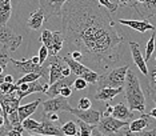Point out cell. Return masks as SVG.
<instances>
[{
  "instance_id": "6da1fadb",
  "label": "cell",
  "mask_w": 156,
  "mask_h": 136,
  "mask_svg": "<svg viewBox=\"0 0 156 136\" xmlns=\"http://www.w3.org/2000/svg\"><path fill=\"white\" fill-rule=\"evenodd\" d=\"M112 13L98 0H68L62 11V32L72 51H79L91 70H108L120 62L126 38Z\"/></svg>"
},
{
  "instance_id": "7a4b0ae2",
  "label": "cell",
  "mask_w": 156,
  "mask_h": 136,
  "mask_svg": "<svg viewBox=\"0 0 156 136\" xmlns=\"http://www.w3.org/2000/svg\"><path fill=\"white\" fill-rule=\"evenodd\" d=\"M124 98H126L127 106L129 107L131 111H137V112H144L145 109V96L144 92L140 87V80L137 75L132 70H128L124 84Z\"/></svg>"
},
{
  "instance_id": "3957f363",
  "label": "cell",
  "mask_w": 156,
  "mask_h": 136,
  "mask_svg": "<svg viewBox=\"0 0 156 136\" xmlns=\"http://www.w3.org/2000/svg\"><path fill=\"white\" fill-rule=\"evenodd\" d=\"M128 70L129 66H123L115 68L105 75H100V79L98 81L99 88H122L126 84Z\"/></svg>"
},
{
  "instance_id": "277c9868",
  "label": "cell",
  "mask_w": 156,
  "mask_h": 136,
  "mask_svg": "<svg viewBox=\"0 0 156 136\" xmlns=\"http://www.w3.org/2000/svg\"><path fill=\"white\" fill-rule=\"evenodd\" d=\"M9 63L23 75L28 73H41L43 79L49 81V62L47 66H41V64H36L32 62V59H22V60H16V59H9Z\"/></svg>"
},
{
  "instance_id": "5b68a950",
  "label": "cell",
  "mask_w": 156,
  "mask_h": 136,
  "mask_svg": "<svg viewBox=\"0 0 156 136\" xmlns=\"http://www.w3.org/2000/svg\"><path fill=\"white\" fill-rule=\"evenodd\" d=\"M129 126L128 121H123V120H119L113 116H101V120L100 123L98 124L96 130L100 132L101 135H105V136H116L119 134H123V130L127 128Z\"/></svg>"
},
{
  "instance_id": "8992f818",
  "label": "cell",
  "mask_w": 156,
  "mask_h": 136,
  "mask_svg": "<svg viewBox=\"0 0 156 136\" xmlns=\"http://www.w3.org/2000/svg\"><path fill=\"white\" fill-rule=\"evenodd\" d=\"M22 41L23 38L20 35H16L12 28H9L7 24L0 27V48L2 49H7L8 52H16Z\"/></svg>"
},
{
  "instance_id": "52a82bcc",
  "label": "cell",
  "mask_w": 156,
  "mask_h": 136,
  "mask_svg": "<svg viewBox=\"0 0 156 136\" xmlns=\"http://www.w3.org/2000/svg\"><path fill=\"white\" fill-rule=\"evenodd\" d=\"M43 109L44 113H60V112H71V106L68 102V98L64 96H56V98L48 99L43 102Z\"/></svg>"
},
{
  "instance_id": "ba28073f",
  "label": "cell",
  "mask_w": 156,
  "mask_h": 136,
  "mask_svg": "<svg viewBox=\"0 0 156 136\" xmlns=\"http://www.w3.org/2000/svg\"><path fill=\"white\" fill-rule=\"evenodd\" d=\"M49 84H54L58 80L64 77V71L68 67L64 60L59 56H49Z\"/></svg>"
},
{
  "instance_id": "9c48e42d",
  "label": "cell",
  "mask_w": 156,
  "mask_h": 136,
  "mask_svg": "<svg viewBox=\"0 0 156 136\" xmlns=\"http://www.w3.org/2000/svg\"><path fill=\"white\" fill-rule=\"evenodd\" d=\"M128 7L144 20H150L152 16H156V0H145L144 3H137L136 0H132Z\"/></svg>"
},
{
  "instance_id": "30bf717a",
  "label": "cell",
  "mask_w": 156,
  "mask_h": 136,
  "mask_svg": "<svg viewBox=\"0 0 156 136\" xmlns=\"http://www.w3.org/2000/svg\"><path fill=\"white\" fill-rule=\"evenodd\" d=\"M71 113L75 115L77 119L84 121L87 124H91V126H96L100 123L101 120V113L99 111H94V109H79V108H72L71 109Z\"/></svg>"
},
{
  "instance_id": "8fae6325",
  "label": "cell",
  "mask_w": 156,
  "mask_h": 136,
  "mask_svg": "<svg viewBox=\"0 0 156 136\" xmlns=\"http://www.w3.org/2000/svg\"><path fill=\"white\" fill-rule=\"evenodd\" d=\"M67 2H68V0H39L40 7L44 9L47 17L62 15L63 7L66 5Z\"/></svg>"
},
{
  "instance_id": "7c38bea8",
  "label": "cell",
  "mask_w": 156,
  "mask_h": 136,
  "mask_svg": "<svg viewBox=\"0 0 156 136\" xmlns=\"http://www.w3.org/2000/svg\"><path fill=\"white\" fill-rule=\"evenodd\" d=\"M128 45L131 48V53H132V59L133 63L136 64V67L140 70V72L144 75V76H148L150 72H148L147 68V62H145V58H143L140 52V44L136 41H128Z\"/></svg>"
},
{
  "instance_id": "4fadbf2b",
  "label": "cell",
  "mask_w": 156,
  "mask_h": 136,
  "mask_svg": "<svg viewBox=\"0 0 156 136\" xmlns=\"http://www.w3.org/2000/svg\"><path fill=\"white\" fill-rule=\"evenodd\" d=\"M35 134L39 135H48V136H64L62 127L56 126V123H52L51 120H48L45 116H43V121H41V126L37 130L34 131Z\"/></svg>"
},
{
  "instance_id": "5bb4252c",
  "label": "cell",
  "mask_w": 156,
  "mask_h": 136,
  "mask_svg": "<svg viewBox=\"0 0 156 136\" xmlns=\"http://www.w3.org/2000/svg\"><path fill=\"white\" fill-rule=\"evenodd\" d=\"M73 76H76V75L72 73L71 76L63 77V79H60V80L56 81V83L51 84V87H49L48 92H47L45 95L49 96V99L56 98V96H60V92H62L63 88H66V87H72V85L75 84V80H76V79L73 77Z\"/></svg>"
},
{
  "instance_id": "9a60e30c",
  "label": "cell",
  "mask_w": 156,
  "mask_h": 136,
  "mask_svg": "<svg viewBox=\"0 0 156 136\" xmlns=\"http://www.w3.org/2000/svg\"><path fill=\"white\" fill-rule=\"evenodd\" d=\"M20 99H17L16 94L11 95H0V106L2 109H4L7 113H13L20 108Z\"/></svg>"
},
{
  "instance_id": "2e32d148",
  "label": "cell",
  "mask_w": 156,
  "mask_h": 136,
  "mask_svg": "<svg viewBox=\"0 0 156 136\" xmlns=\"http://www.w3.org/2000/svg\"><path fill=\"white\" fill-rule=\"evenodd\" d=\"M47 20V16H45V12L41 7H39L36 11H34L30 15L27 20V27L30 30H34V31H37L43 27L44 21Z\"/></svg>"
},
{
  "instance_id": "e0dca14e",
  "label": "cell",
  "mask_w": 156,
  "mask_h": 136,
  "mask_svg": "<svg viewBox=\"0 0 156 136\" xmlns=\"http://www.w3.org/2000/svg\"><path fill=\"white\" fill-rule=\"evenodd\" d=\"M119 23L123 26H128L129 28L137 31V32H144L147 31H155V27L152 26L148 20H124V19H119Z\"/></svg>"
},
{
  "instance_id": "ac0fdd59",
  "label": "cell",
  "mask_w": 156,
  "mask_h": 136,
  "mask_svg": "<svg viewBox=\"0 0 156 136\" xmlns=\"http://www.w3.org/2000/svg\"><path fill=\"white\" fill-rule=\"evenodd\" d=\"M63 60H64V62L68 64V67L71 68L72 73L76 75L77 77H83L87 72H90V71H91V68H88L86 64H83V63L77 62V60H75V59H72L69 55L64 56V58H63Z\"/></svg>"
},
{
  "instance_id": "d6986e66",
  "label": "cell",
  "mask_w": 156,
  "mask_h": 136,
  "mask_svg": "<svg viewBox=\"0 0 156 136\" xmlns=\"http://www.w3.org/2000/svg\"><path fill=\"white\" fill-rule=\"evenodd\" d=\"M112 116L116 117V119H119V120L128 121L129 119L133 117V111H131L129 107L126 106L124 103H118V104L113 107Z\"/></svg>"
},
{
  "instance_id": "ffe728a7",
  "label": "cell",
  "mask_w": 156,
  "mask_h": 136,
  "mask_svg": "<svg viewBox=\"0 0 156 136\" xmlns=\"http://www.w3.org/2000/svg\"><path fill=\"white\" fill-rule=\"evenodd\" d=\"M150 123H151V116L143 113V115H141L139 119L131 121L128 128H129V131H131V132H133V134H139V132L144 131L145 128L150 126Z\"/></svg>"
},
{
  "instance_id": "44dd1931",
  "label": "cell",
  "mask_w": 156,
  "mask_h": 136,
  "mask_svg": "<svg viewBox=\"0 0 156 136\" xmlns=\"http://www.w3.org/2000/svg\"><path fill=\"white\" fill-rule=\"evenodd\" d=\"M124 92V87L122 88H99L95 94V100H111L116 95Z\"/></svg>"
},
{
  "instance_id": "7402d4cb",
  "label": "cell",
  "mask_w": 156,
  "mask_h": 136,
  "mask_svg": "<svg viewBox=\"0 0 156 136\" xmlns=\"http://www.w3.org/2000/svg\"><path fill=\"white\" fill-rule=\"evenodd\" d=\"M41 103V100L40 99H37V100H35V102L32 103H28V104H24V106H20V108H19V116H20V120L24 121L26 119H28L32 113L36 111L37 108V106Z\"/></svg>"
},
{
  "instance_id": "603a6c76",
  "label": "cell",
  "mask_w": 156,
  "mask_h": 136,
  "mask_svg": "<svg viewBox=\"0 0 156 136\" xmlns=\"http://www.w3.org/2000/svg\"><path fill=\"white\" fill-rule=\"evenodd\" d=\"M12 13L11 0H0V21L2 26H5Z\"/></svg>"
},
{
  "instance_id": "cb8c5ba5",
  "label": "cell",
  "mask_w": 156,
  "mask_h": 136,
  "mask_svg": "<svg viewBox=\"0 0 156 136\" xmlns=\"http://www.w3.org/2000/svg\"><path fill=\"white\" fill-rule=\"evenodd\" d=\"M39 40L43 43V45H45L48 48V52H49L52 49V47H54V32H51L49 30H43Z\"/></svg>"
},
{
  "instance_id": "d4e9b609",
  "label": "cell",
  "mask_w": 156,
  "mask_h": 136,
  "mask_svg": "<svg viewBox=\"0 0 156 136\" xmlns=\"http://www.w3.org/2000/svg\"><path fill=\"white\" fill-rule=\"evenodd\" d=\"M77 126L80 128V132L77 134V136H92L94 131L96 130V126H91V124H87L81 120H77Z\"/></svg>"
},
{
  "instance_id": "484cf974",
  "label": "cell",
  "mask_w": 156,
  "mask_h": 136,
  "mask_svg": "<svg viewBox=\"0 0 156 136\" xmlns=\"http://www.w3.org/2000/svg\"><path fill=\"white\" fill-rule=\"evenodd\" d=\"M63 132H64L66 136H77V123L75 121H67L66 124H63L62 127Z\"/></svg>"
},
{
  "instance_id": "4316f807",
  "label": "cell",
  "mask_w": 156,
  "mask_h": 136,
  "mask_svg": "<svg viewBox=\"0 0 156 136\" xmlns=\"http://www.w3.org/2000/svg\"><path fill=\"white\" fill-rule=\"evenodd\" d=\"M17 84L16 83H5V81H0V92L2 95H11L17 91Z\"/></svg>"
},
{
  "instance_id": "83f0119b",
  "label": "cell",
  "mask_w": 156,
  "mask_h": 136,
  "mask_svg": "<svg viewBox=\"0 0 156 136\" xmlns=\"http://www.w3.org/2000/svg\"><path fill=\"white\" fill-rule=\"evenodd\" d=\"M40 77H43L41 73H28V75H23L20 79H17V81H15V83L17 85H20L23 83H34V81L39 80Z\"/></svg>"
},
{
  "instance_id": "f1b7e54d",
  "label": "cell",
  "mask_w": 156,
  "mask_h": 136,
  "mask_svg": "<svg viewBox=\"0 0 156 136\" xmlns=\"http://www.w3.org/2000/svg\"><path fill=\"white\" fill-rule=\"evenodd\" d=\"M155 38H156V32L154 31L150 38V40H148L147 45H145V62H148V60L151 59L152 56V52L155 51Z\"/></svg>"
},
{
  "instance_id": "f546056e",
  "label": "cell",
  "mask_w": 156,
  "mask_h": 136,
  "mask_svg": "<svg viewBox=\"0 0 156 136\" xmlns=\"http://www.w3.org/2000/svg\"><path fill=\"white\" fill-rule=\"evenodd\" d=\"M41 126V123H37L36 120H34V119H26L23 121V127H24V130L28 131V132H34L35 130H37L39 127Z\"/></svg>"
},
{
  "instance_id": "4dcf8cb0",
  "label": "cell",
  "mask_w": 156,
  "mask_h": 136,
  "mask_svg": "<svg viewBox=\"0 0 156 136\" xmlns=\"http://www.w3.org/2000/svg\"><path fill=\"white\" fill-rule=\"evenodd\" d=\"M83 79L87 81L88 84H98L99 79H100V73H98V72H95L94 70H91L90 72H87L86 75H84Z\"/></svg>"
},
{
  "instance_id": "1f68e13d",
  "label": "cell",
  "mask_w": 156,
  "mask_h": 136,
  "mask_svg": "<svg viewBox=\"0 0 156 136\" xmlns=\"http://www.w3.org/2000/svg\"><path fill=\"white\" fill-rule=\"evenodd\" d=\"M98 2H99V4H100L101 7L107 8L111 13H115L116 11H118V8H119V5L116 4L113 0H98Z\"/></svg>"
},
{
  "instance_id": "d6a6232c",
  "label": "cell",
  "mask_w": 156,
  "mask_h": 136,
  "mask_svg": "<svg viewBox=\"0 0 156 136\" xmlns=\"http://www.w3.org/2000/svg\"><path fill=\"white\" fill-rule=\"evenodd\" d=\"M9 59H11V58L8 56V51H7V49H2V48H0V71H2L0 73L4 72V70L7 67V63L9 62Z\"/></svg>"
},
{
  "instance_id": "836d02e7",
  "label": "cell",
  "mask_w": 156,
  "mask_h": 136,
  "mask_svg": "<svg viewBox=\"0 0 156 136\" xmlns=\"http://www.w3.org/2000/svg\"><path fill=\"white\" fill-rule=\"evenodd\" d=\"M88 85L90 84H88L83 77H76L75 84H73V89H76V91H83V89H86Z\"/></svg>"
},
{
  "instance_id": "e575fe53",
  "label": "cell",
  "mask_w": 156,
  "mask_h": 136,
  "mask_svg": "<svg viewBox=\"0 0 156 136\" xmlns=\"http://www.w3.org/2000/svg\"><path fill=\"white\" fill-rule=\"evenodd\" d=\"M147 92H148V95H150V98L154 100V103L156 106V84L150 81V83L147 84Z\"/></svg>"
},
{
  "instance_id": "d590c367",
  "label": "cell",
  "mask_w": 156,
  "mask_h": 136,
  "mask_svg": "<svg viewBox=\"0 0 156 136\" xmlns=\"http://www.w3.org/2000/svg\"><path fill=\"white\" fill-rule=\"evenodd\" d=\"M91 107H92V102L88 98H81L79 100V106H77L79 109H91Z\"/></svg>"
},
{
  "instance_id": "8d00e7d4",
  "label": "cell",
  "mask_w": 156,
  "mask_h": 136,
  "mask_svg": "<svg viewBox=\"0 0 156 136\" xmlns=\"http://www.w3.org/2000/svg\"><path fill=\"white\" fill-rule=\"evenodd\" d=\"M39 59H40V64H43L45 60H47V58L49 56V52H48V48L45 47V45H41L40 49H39Z\"/></svg>"
},
{
  "instance_id": "74e56055",
  "label": "cell",
  "mask_w": 156,
  "mask_h": 136,
  "mask_svg": "<svg viewBox=\"0 0 156 136\" xmlns=\"http://www.w3.org/2000/svg\"><path fill=\"white\" fill-rule=\"evenodd\" d=\"M44 116L47 117L48 120H51L52 123H58V121H60V116L58 113H44Z\"/></svg>"
},
{
  "instance_id": "f35d334b",
  "label": "cell",
  "mask_w": 156,
  "mask_h": 136,
  "mask_svg": "<svg viewBox=\"0 0 156 136\" xmlns=\"http://www.w3.org/2000/svg\"><path fill=\"white\" fill-rule=\"evenodd\" d=\"M72 92H73L72 87H66V88H63V89H62V92H60V95H62V96H64V98H69V96L72 95Z\"/></svg>"
},
{
  "instance_id": "ab89813d",
  "label": "cell",
  "mask_w": 156,
  "mask_h": 136,
  "mask_svg": "<svg viewBox=\"0 0 156 136\" xmlns=\"http://www.w3.org/2000/svg\"><path fill=\"white\" fill-rule=\"evenodd\" d=\"M139 136H156V128H154V130H147V131H141L137 134Z\"/></svg>"
},
{
  "instance_id": "60d3db41",
  "label": "cell",
  "mask_w": 156,
  "mask_h": 136,
  "mask_svg": "<svg viewBox=\"0 0 156 136\" xmlns=\"http://www.w3.org/2000/svg\"><path fill=\"white\" fill-rule=\"evenodd\" d=\"M113 2H115L118 5H124V7H128V5H129V3L132 2V0H113Z\"/></svg>"
},
{
  "instance_id": "b9f144b4",
  "label": "cell",
  "mask_w": 156,
  "mask_h": 136,
  "mask_svg": "<svg viewBox=\"0 0 156 136\" xmlns=\"http://www.w3.org/2000/svg\"><path fill=\"white\" fill-rule=\"evenodd\" d=\"M7 136H24V134H23V132H19V131L12 130V131H9L8 134H7Z\"/></svg>"
},
{
  "instance_id": "7bdbcfd3",
  "label": "cell",
  "mask_w": 156,
  "mask_h": 136,
  "mask_svg": "<svg viewBox=\"0 0 156 136\" xmlns=\"http://www.w3.org/2000/svg\"><path fill=\"white\" fill-rule=\"evenodd\" d=\"M128 127H129V126H128ZM128 127L124 128V130H123V134H124V135H126V136H139L137 134H133V132H131Z\"/></svg>"
},
{
  "instance_id": "ee69618b",
  "label": "cell",
  "mask_w": 156,
  "mask_h": 136,
  "mask_svg": "<svg viewBox=\"0 0 156 136\" xmlns=\"http://www.w3.org/2000/svg\"><path fill=\"white\" fill-rule=\"evenodd\" d=\"M92 136H105V135H101L98 130H95L94 131V135H92ZM116 136H126V135H124V134H119V135H116Z\"/></svg>"
},
{
  "instance_id": "f6af8a7d",
  "label": "cell",
  "mask_w": 156,
  "mask_h": 136,
  "mask_svg": "<svg viewBox=\"0 0 156 136\" xmlns=\"http://www.w3.org/2000/svg\"><path fill=\"white\" fill-rule=\"evenodd\" d=\"M148 115H150L151 117H154V119H156V107H155V108H154V109H152V111H151V112H150V113H148Z\"/></svg>"
},
{
  "instance_id": "bcb514c9",
  "label": "cell",
  "mask_w": 156,
  "mask_h": 136,
  "mask_svg": "<svg viewBox=\"0 0 156 136\" xmlns=\"http://www.w3.org/2000/svg\"><path fill=\"white\" fill-rule=\"evenodd\" d=\"M24 136H48V135H39V134H24Z\"/></svg>"
},
{
  "instance_id": "7dc6e473",
  "label": "cell",
  "mask_w": 156,
  "mask_h": 136,
  "mask_svg": "<svg viewBox=\"0 0 156 136\" xmlns=\"http://www.w3.org/2000/svg\"><path fill=\"white\" fill-rule=\"evenodd\" d=\"M155 62H156V58H155ZM150 72H151V73H156V66L152 67V70L150 71Z\"/></svg>"
},
{
  "instance_id": "c3c4849f",
  "label": "cell",
  "mask_w": 156,
  "mask_h": 136,
  "mask_svg": "<svg viewBox=\"0 0 156 136\" xmlns=\"http://www.w3.org/2000/svg\"><path fill=\"white\" fill-rule=\"evenodd\" d=\"M136 2H137V3H144L145 0H136Z\"/></svg>"
}]
</instances>
